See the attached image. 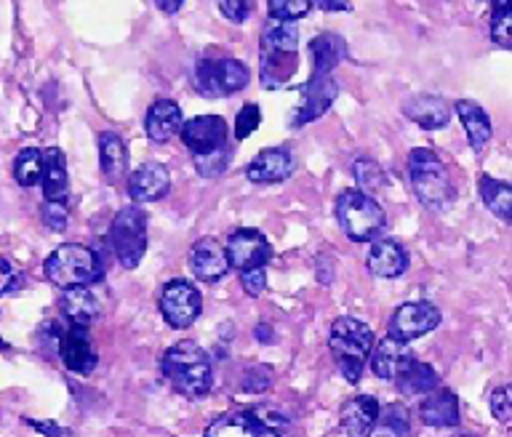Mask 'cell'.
I'll return each instance as SVG.
<instances>
[{
  "label": "cell",
  "instance_id": "cell-11",
  "mask_svg": "<svg viewBox=\"0 0 512 437\" xmlns=\"http://www.w3.org/2000/svg\"><path fill=\"white\" fill-rule=\"evenodd\" d=\"M440 310L432 302H408L400 304L398 310L392 312L390 328L387 336L398 339V342H414L419 336H427L430 331L440 326Z\"/></svg>",
  "mask_w": 512,
  "mask_h": 437
},
{
  "label": "cell",
  "instance_id": "cell-23",
  "mask_svg": "<svg viewBox=\"0 0 512 437\" xmlns=\"http://www.w3.org/2000/svg\"><path fill=\"white\" fill-rule=\"evenodd\" d=\"M184 118H182V107L171 99H158V102L150 104L147 110V118H144V131L150 136L155 144L168 142L171 136L179 134Z\"/></svg>",
  "mask_w": 512,
  "mask_h": 437
},
{
  "label": "cell",
  "instance_id": "cell-18",
  "mask_svg": "<svg viewBox=\"0 0 512 437\" xmlns=\"http://www.w3.org/2000/svg\"><path fill=\"white\" fill-rule=\"evenodd\" d=\"M296 160L286 147H270L256 155L246 168L248 182L254 184H278L286 182L288 176L294 174Z\"/></svg>",
  "mask_w": 512,
  "mask_h": 437
},
{
  "label": "cell",
  "instance_id": "cell-19",
  "mask_svg": "<svg viewBox=\"0 0 512 437\" xmlns=\"http://www.w3.org/2000/svg\"><path fill=\"white\" fill-rule=\"evenodd\" d=\"M190 270L192 275L203 283H214V280H222L230 270V262H227V254L224 248L219 246V240L214 238H200L195 246L190 248Z\"/></svg>",
  "mask_w": 512,
  "mask_h": 437
},
{
  "label": "cell",
  "instance_id": "cell-42",
  "mask_svg": "<svg viewBox=\"0 0 512 437\" xmlns=\"http://www.w3.org/2000/svg\"><path fill=\"white\" fill-rule=\"evenodd\" d=\"M240 286L248 296H262L264 288H267V272L264 267H254V270H243L240 272Z\"/></svg>",
  "mask_w": 512,
  "mask_h": 437
},
{
  "label": "cell",
  "instance_id": "cell-6",
  "mask_svg": "<svg viewBox=\"0 0 512 437\" xmlns=\"http://www.w3.org/2000/svg\"><path fill=\"white\" fill-rule=\"evenodd\" d=\"M336 219H339L344 235L352 243L374 240L384 230V224H387L384 208L371 195L360 190H344L336 198Z\"/></svg>",
  "mask_w": 512,
  "mask_h": 437
},
{
  "label": "cell",
  "instance_id": "cell-15",
  "mask_svg": "<svg viewBox=\"0 0 512 437\" xmlns=\"http://www.w3.org/2000/svg\"><path fill=\"white\" fill-rule=\"evenodd\" d=\"M171 190V174L158 160H150L128 176V198L134 203H155Z\"/></svg>",
  "mask_w": 512,
  "mask_h": 437
},
{
  "label": "cell",
  "instance_id": "cell-39",
  "mask_svg": "<svg viewBox=\"0 0 512 437\" xmlns=\"http://www.w3.org/2000/svg\"><path fill=\"white\" fill-rule=\"evenodd\" d=\"M40 219L51 232H62L70 222V214H67V203H51L46 200V206L40 208Z\"/></svg>",
  "mask_w": 512,
  "mask_h": 437
},
{
  "label": "cell",
  "instance_id": "cell-3",
  "mask_svg": "<svg viewBox=\"0 0 512 437\" xmlns=\"http://www.w3.org/2000/svg\"><path fill=\"white\" fill-rule=\"evenodd\" d=\"M408 176H411L414 195L424 208L448 211L454 206L456 192L451 179H448L446 163L432 150H427V147L411 150V155H408Z\"/></svg>",
  "mask_w": 512,
  "mask_h": 437
},
{
  "label": "cell",
  "instance_id": "cell-34",
  "mask_svg": "<svg viewBox=\"0 0 512 437\" xmlns=\"http://www.w3.org/2000/svg\"><path fill=\"white\" fill-rule=\"evenodd\" d=\"M352 174H355V182H358V190L371 195L376 190H384V171L379 168V163L368 158H358L355 160V166H352Z\"/></svg>",
  "mask_w": 512,
  "mask_h": 437
},
{
  "label": "cell",
  "instance_id": "cell-2",
  "mask_svg": "<svg viewBox=\"0 0 512 437\" xmlns=\"http://www.w3.org/2000/svg\"><path fill=\"white\" fill-rule=\"evenodd\" d=\"M299 30L294 22L270 19L262 30V54H259V80L264 88H283L299 64Z\"/></svg>",
  "mask_w": 512,
  "mask_h": 437
},
{
  "label": "cell",
  "instance_id": "cell-41",
  "mask_svg": "<svg viewBox=\"0 0 512 437\" xmlns=\"http://www.w3.org/2000/svg\"><path fill=\"white\" fill-rule=\"evenodd\" d=\"M272 387V371L267 366H254L248 368L246 376H243V390L256 395V392H264Z\"/></svg>",
  "mask_w": 512,
  "mask_h": 437
},
{
  "label": "cell",
  "instance_id": "cell-24",
  "mask_svg": "<svg viewBox=\"0 0 512 437\" xmlns=\"http://www.w3.org/2000/svg\"><path fill=\"white\" fill-rule=\"evenodd\" d=\"M38 184L43 187V198L51 203H67L70 195V182H67V166H64L62 150H43V171H40Z\"/></svg>",
  "mask_w": 512,
  "mask_h": 437
},
{
  "label": "cell",
  "instance_id": "cell-27",
  "mask_svg": "<svg viewBox=\"0 0 512 437\" xmlns=\"http://www.w3.org/2000/svg\"><path fill=\"white\" fill-rule=\"evenodd\" d=\"M379 403L371 395H355L342 406V427L352 437H366L376 427Z\"/></svg>",
  "mask_w": 512,
  "mask_h": 437
},
{
  "label": "cell",
  "instance_id": "cell-38",
  "mask_svg": "<svg viewBox=\"0 0 512 437\" xmlns=\"http://www.w3.org/2000/svg\"><path fill=\"white\" fill-rule=\"evenodd\" d=\"M488 406H491V414L496 416V422L510 424L512 422V392H510V387H496V390L488 395Z\"/></svg>",
  "mask_w": 512,
  "mask_h": 437
},
{
  "label": "cell",
  "instance_id": "cell-45",
  "mask_svg": "<svg viewBox=\"0 0 512 437\" xmlns=\"http://www.w3.org/2000/svg\"><path fill=\"white\" fill-rule=\"evenodd\" d=\"M310 6H318L323 11H350V0H310Z\"/></svg>",
  "mask_w": 512,
  "mask_h": 437
},
{
  "label": "cell",
  "instance_id": "cell-37",
  "mask_svg": "<svg viewBox=\"0 0 512 437\" xmlns=\"http://www.w3.org/2000/svg\"><path fill=\"white\" fill-rule=\"evenodd\" d=\"M262 123V110L256 104H243V110L238 112V120H235V139H248L254 134L256 128Z\"/></svg>",
  "mask_w": 512,
  "mask_h": 437
},
{
  "label": "cell",
  "instance_id": "cell-21",
  "mask_svg": "<svg viewBox=\"0 0 512 437\" xmlns=\"http://www.w3.org/2000/svg\"><path fill=\"white\" fill-rule=\"evenodd\" d=\"M366 267L376 278H400L408 270L406 248L398 240L379 238L366 256Z\"/></svg>",
  "mask_w": 512,
  "mask_h": 437
},
{
  "label": "cell",
  "instance_id": "cell-25",
  "mask_svg": "<svg viewBox=\"0 0 512 437\" xmlns=\"http://www.w3.org/2000/svg\"><path fill=\"white\" fill-rule=\"evenodd\" d=\"M59 307H62V315L67 318L70 326L88 328L99 315V302L96 296L88 291V286H70L64 288L62 299H59Z\"/></svg>",
  "mask_w": 512,
  "mask_h": 437
},
{
  "label": "cell",
  "instance_id": "cell-44",
  "mask_svg": "<svg viewBox=\"0 0 512 437\" xmlns=\"http://www.w3.org/2000/svg\"><path fill=\"white\" fill-rule=\"evenodd\" d=\"M22 283H24L22 275L11 267V262H6V259L0 256V296L11 294V291H16V288H22Z\"/></svg>",
  "mask_w": 512,
  "mask_h": 437
},
{
  "label": "cell",
  "instance_id": "cell-17",
  "mask_svg": "<svg viewBox=\"0 0 512 437\" xmlns=\"http://www.w3.org/2000/svg\"><path fill=\"white\" fill-rule=\"evenodd\" d=\"M371 371H374L379 379H387V382H395L414 360V352L408 350L406 342H398L392 336H384L376 344H371Z\"/></svg>",
  "mask_w": 512,
  "mask_h": 437
},
{
  "label": "cell",
  "instance_id": "cell-29",
  "mask_svg": "<svg viewBox=\"0 0 512 437\" xmlns=\"http://www.w3.org/2000/svg\"><path fill=\"white\" fill-rule=\"evenodd\" d=\"M99 166H102V174L107 176L110 182H118V179L126 176L128 150L126 142H123L115 131H102V134H99Z\"/></svg>",
  "mask_w": 512,
  "mask_h": 437
},
{
  "label": "cell",
  "instance_id": "cell-49",
  "mask_svg": "<svg viewBox=\"0 0 512 437\" xmlns=\"http://www.w3.org/2000/svg\"><path fill=\"white\" fill-rule=\"evenodd\" d=\"M456 437H475V435H456Z\"/></svg>",
  "mask_w": 512,
  "mask_h": 437
},
{
  "label": "cell",
  "instance_id": "cell-10",
  "mask_svg": "<svg viewBox=\"0 0 512 437\" xmlns=\"http://www.w3.org/2000/svg\"><path fill=\"white\" fill-rule=\"evenodd\" d=\"M160 315L171 328H190L200 318L203 299L200 291L187 280H171L160 291Z\"/></svg>",
  "mask_w": 512,
  "mask_h": 437
},
{
  "label": "cell",
  "instance_id": "cell-12",
  "mask_svg": "<svg viewBox=\"0 0 512 437\" xmlns=\"http://www.w3.org/2000/svg\"><path fill=\"white\" fill-rule=\"evenodd\" d=\"M224 254H227V262H230L232 270H254V267H264V264L272 259V248L267 243L259 230H235L227 238V248H224Z\"/></svg>",
  "mask_w": 512,
  "mask_h": 437
},
{
  "label": "cell",
  "instance_id": "cell-35",
  "mask_svg": "<svg viewBox=\"0 0 512 437\" xmlns=\"http://www.w3.org/2000/svg\"><path fill=\"white\" fill-rule=\"evenodd\" d=\"M195 160V171H198L203 179H214V176H222L230 166V144H224L219 150L206 152V155H192Z\"/></svg>",
  "mask_w": 512,
  "mask_h": 437
},
{
  "label": "cell",
  "instance_id": "cell-47",
  "mask_svg": "<svg viewBox=\"0 0 512 437\" xmlns=\"http://www.w3.org/2000/svg\"><path fill=\"white\" fill-rule=\"evenodd\" d=\"M155 6H158L163 14H176V11L184 6V0H155Z\"/></svg>",
  "mask_w": 512,
  "mask_h": 437
},
{
  "label": "cell",
  "instance_id": "cell-4",
  "mask_svg": "<svg viewBox=\"0 0 512 437\" xmlns=\"http://www.w3.org/2000/svg\"><path fill=\"white\" fill-rule=\"evenodd\" d=\"M371 344H374V331L363 320L350 318V315H342V318L334 320L331 336H328V347L334 352L336 366L350 384L360 382Z\"/></svg>",
  "mask_w": 512,
  "mask_h": 437
},
{
  "label": "cell",
  "instance_id": "cell-36",
  "mask_svg": "<svg viewBox=\"0 0 512 437\" xmlns=\"http://www.w3.org/2000/svg\"><path fill=\"white\" fill-rule=\"evenodd\" d=\"M270 3V19L278 22H296L310 11V0H267Z\"/></svg>",
  "mask_w": 512,
  "mask_h": 437
},
{
  "label": "cell",
  "instance_id": "cell-31",
  "mask_svg": "<svg viewBox=\"0 0 512 437\" xmlns=\"http://www.w3.org/2000/svg\"><path fill=\"white\" fill-rule=\"evenodd\" d=\"M480 198L491 208V214H496L502 222L512 219V190L510 184L502 179H491V176H480Z\"/></svg>",
  "mask_w": 512,
  "mask_h": 437
},
{
  "label": "cell",
  "instance_id": "cell-46",
  "mask_svg": "<svg viewBox=\"0 0 512 437\" xmlns=\"http://www.w3.org/2000/svg\"><path fill=\"white\" fill-rule=\"evenodd\" d=\"M254 336H256V342L272 344V339H275V331H272L270 323H259V326L254 328Z\"/></svg>",
  "mask_w": 512,
  "mask_h": 437
},
{
  "label": "cell",
  "instance_id": "cell-8",
  "mask_svg": "<svg viewBox=\"0 0 512 437\" xmlns=\"http://www.w3.org/2000/svg\"><path fill=\"white\" fill-rule=\"evenodd\" d=\"M110 246L120 267L136 270L147 251V214L139 206L120 208L110 227Z\"/></svg>",
  "mask_w": 512,
  "mask_h": 437
},
{
  "label": "cell",
  "instance_id": "cell-7",
  "mask_svg": "<svg viewBox=\"0 0 512 437\" xmlns=\"http://www.w3.org/2000/svg\"><path fill=\"white\" fill-rule=\"evenodd\" d=\"M286 416L278 411L262 408H235L230 414L219 416L206 430V437H283Z\"/></svg>",
  "mask_w": 512,
  "mask_h": 437
},
{
  "label": "cell",
  "instance_id": "cell-40",
  "mask_svg": "<svg viewBox=\"0 0 512 437\" xmlns=\"http://www.w3.org/2000/svg\"><path fill=\"white\" fill-rule=\"evenodd\" d=\"M379 424H384V427H390V430L400 432L403 437H408V411L403 406H387L382 411L379 408V419H376Z\"/></svg>",
  "mask_w": 512,
  "mask_h": 437
},
{
  "label": "cell",
  "instance_id": "cell-48",
  "mask_svg": "<svg viewBox=\"0 0 512 437\" xmlns=\"http://www.w3.org/2000/svg\"><path fill=\"white\" fill-rule=\"evenodd\" d=\"M379 424V422H376ZM366 437H403L400 435V432H395V430H390V427H384V424H379V427H374V430L368 432Z\"/></svg>",
  "mask_w": 512,
  "mask_h": 437
},
{
  "label": "cell",
  "instance_id": "cell-30",
  "mask_svg": "<svg viewBox=\"0 0 512 437\" xmlns=\"http://www.w3.org/2000/svg\"><path fill=\"white\" fill-rule=\"evenodd\" d=\"M395 384H398L400 395H406V398H422L427 392L438 390L440 376L435 374V368L427 366V363H419V360L414 358L411 360V366L395 379Z\"/></svg>",
  "mask_w": 512,
  "mask_h": 437
},
{
  "label": "cell",
  "instance_id": "cell-43",
  "mask_svg": "<svg viewBox=\"0 0 512 437\" xmlns=\"http://www.w3.org/2000/svg\"><path fill=\"white\" fill-rule=\"evenodd\" d=\"M216 6L235 24L246 22L248 14H251V0H216Z\"/></svg>",
  "mask_w": 512,
  "mask_h": 437
},
{
  "label": "cell",
  "instance_id": "cell-5",
  "mask_svg": "<svg viewBox=\"0 0 512 437\" xmlns=\"http://www.w3.org/2000/svg\"><path fill=\"white\" fill-rule=\"evenodd\" d=\"M46 278L59 288L70 286H91L102 278V262L88 246L80 243H64L48 256L43 264Z\"/></svg>",
  "mask_w": 512,
  "mask_h": 437
},
{
  "label": "cell",
  "instance_id": "cell-26",
  "mask_svg": "<svg viewBox=\"0 0 512 437\" xmlns=\"http://www.w3.org/2000/svg\"><path fill=\"white\" fill-rule=\"evenodd\" d=\"M312 54V75L310 78H328L334 75V70L342 64L344 54H347V46L344 40L334 32H323L310 43Z\"/></svg>",
  "mask_w": 512,
  "mask_h": 437
},
{
  "label": "cell",
  "instance_id": "cell-28",
  "mask_svg": "<svg viewBox=\"0 0 512 437\" xmlns=\"http://www.w3.org/2000/svg\"><path fill=\"white\" fill-rule=\"evenodd\" d=\"M456 115L462 120L464 134L470 139L472 150L483 152L488 142H491V136H494V126H491V118L486 115V110L480 107V104L470 102V99H459L456 102Z\"/></svg>",
  "mask_w": 512,
  "mask_h": 437
},
{
  "label": "cell",
  "instance_id": "cell-51",
  "mask_svg": "<svg viewBox=\"0 0 512 437\" xmlns=\"http://www.w3.org/2000/svg\"><path fill=\"white\" fill-rule=\"evenodd\" d=\"M491 3H496V0H491Z\"/></svg>",
  "mask_w": 512,
  "mask_h": 437
},
{
  "label": "cell",
  "instance_id": "cell-22",
  "mask_svg": "<svg viewBox=\"0 0 512 437\" xmlns=\"http://www.w3.org/2000/svg\"><path fill=\"white\" fill-rule=\"evenodd\" d=\"M419 416L427 427H456L459 424V400L451 390H438L422 395V403H419Z\"/></svg>",
  "mask_w": 512,
  "mask_h": 437
},
{
  "label": "cell",
  "instance_id": "cell-32",
  "mask_svg": "<svg viewBox=\"0 0 512 437\" xmlns=\"http://www.w3.org/2000/svg\"><path fill=\"white\" fill-rule=\"evenodd\" d=\"M40 171H43V150H35V147H27L16 155L14 160V179L22 187H35L40 179Z\"/></svg>",
  "mask_w": 512,
  "mask_h": 437
},
{
  "label": "cell",
  "instance_id": "cell-13",
  "mask_svg": "<svg viewBox=\"0 0 512 437\" xmlns=\"http://www.w3.org/2000/svg\"><path fill=\"white\" fill-rule=\"evenodd\" d=\"M179 136L192 155H206V152H214L227 144L230 128L219 115H198V118L182 123Z\"/></svg>",
  "mask_w": 512,
  "mask_h": 437
},
{
  "label": "cell",
  "instance_id": "cell-33",
  "mask_svg": "<svg viewBox=\"0 0 512 437\" xmlns=\"http://www.w3.org/2000/svg\"><path fill=\"white\" fill-rule=\"evenodd\" d=\"M491 40L496 46H512V0H496L491 14Z\"/></svg>",
  "mask_w": 512,
  "mask_h": 437
},
{
  "label": "cell",
  "instance_id": "cell-20",
  "mask_svg": "<svg viewBox=\"0 0 512 437\" xmlns=\"http://www.w3.org/2000/svg\"><path fill=\"white\" fill-rule=\"evenodd\" d=\"M403 115L408 120H414L416 126L424 131H438L446 128L451 120V107L443 96L435 94H416L408 102H403Z\"/></svg>",
  "mask_w": 512,
  "mask_h": 437
},
{
  "label": "cell",
  "instance_id": "cell-1",
  "mask_svg": "<svg viewBox=\"0 0 512 437\" xmlns=\"http://www.w3.org/2000/svg\"><path fill=\"white\" fill-rule=\"evenodd\" d=\"M160 371L174 392L184 398L198 400L206 398L214 387V366L208 352L195 342H179L168 347L160 360Z\"/></svg>",
  "mask_w": 512,
  "mask_h": 437
},
{
  "label": "cell",
  "instance_id": "cell-50",
  "mask_svg": "<svg viewBox=\"0 0 512 437\" xmlns=\"http://www.w3.org/2000/svg\"><path fill=\"white\" fill-rule=\"evenodd\" d=\"M59 437H70V435H67V432H64V435H59Z\"/></svg>",
  "mask_w": 512,
  "mask_h": 437
},
{
  "label": "cell",
  "instance_id": "cell-9",
  "mask_svg": "<svg viewBox=\"0 0 512 437\" xmlns=\"http://www.w3.org/2000/svg\"><path fill=\"white\" fill-rule=\"evenodd\" d=\"M251 80V72L243 62L232 56H219V59H200L195 67V88L203 96H232L243 91Z\"/></svg>",
  "mask_w": 512,
  "mask_h": 437
},
{
  "label": "cell",
  "instance_id": "cell-16",
  "mask_svg": "<svg viewBox=\"0 0 512 437\" xmlns=\"http://www.w3.org/2000/svg\"><path fill=\"white\" fill-rule=\"evenodd\" d=\"M59 358L72 374L88 376L96 368V350L88 339V328L70 326L59 334Z\"/></svg>",
  "mask_w": 512,
  "mask_h": 437
},
{
  "label": "cell",
  "instance_id": "cell-14",
  "mask_svg": "<svg viewBox=\"0 0 512 437\" xmlns=\"http://www.w3.org/2000/svg\"><path fill=\"white\" fill-rule=\"evenodd\" d=\"M336 96H339V86H336L334 75L307 80L302 107L294 112L291 128H302L307 126V123H312V120H318L320 115H326L328 107L336 102Z\"/></svg>",
  "mask_w": 512,
  "mask_h": 437
}]
</instances>
